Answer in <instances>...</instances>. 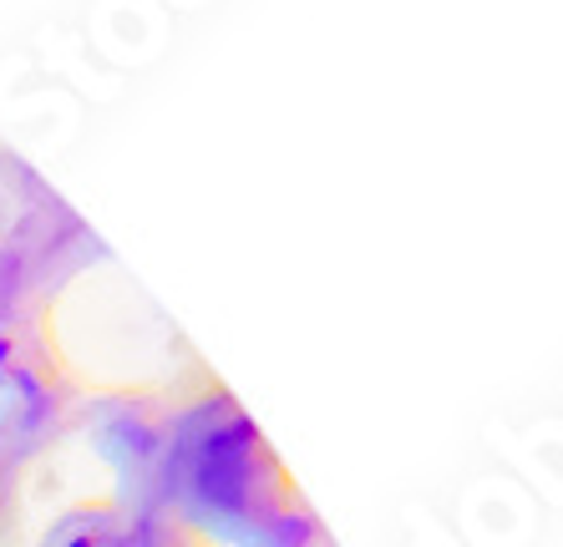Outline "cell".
I'll use <instances>...</instances> for the list:
<instances>
[{
	"label": "cell",
	"mask_w": 563,
	"mask_h": 547,
	"mask_svg": "<svg viewBox=\"0 0 563 547\" xmlns=\"http://www.w3.org/2000/svg\"><path fill=\"white\" fill-rule=\"evenodd\" d=\"M289 502L300 496L279 467V456L219 386L188 405H173L157 507L178 512L198 533L244 543L260 522L285 512Z\"/></svg>",
	"instance_id": "1"
},
{
	"label": "cell",
	"mask_w": 563,
	"mask_h": 547,
	"mask_svg": "<svg viewBox=\"0 0 563 547\" xmlns=\"http://www.w3.org/2000/svg\"><path fill=\"white\" fill-rule=\"evenodd\" d=\"M168 431H173V405L157 401V395L118 391L92 405V442L118 467L122 482H128V492H132L128 507H153L157 502Z\"/></svg>",
	"instance_id": "2"
},
{
	"label": "cell",
	"mask_w": 563,
	"mask_h": 547,
	"mask_svg": "<svg viewBox=\"0 0 563 547\" xmlns=\"http://www.w3.org/2000/svg\"><path fill=\"white\" fill-rule=\"evenodd\" d=\"M122 543H128V507L112 502V496L71 502L41 537V547H122Z\"/></svg>",
	"instance_id": "3"
},
{
	"label": "cell",
	"mask_w": 563,
	"mask_h": 547,
	"mask_svg": "<svg viewBox=\"0 0 563 547\" xmlns=\"http://www.w3.org/2000/svg\"><path fill=\"white\" fill-rule=\"evenodd\" d=\"M239 547H335V537L325 533V522L314 517L310 507L289 502L285 512H275L269 522H260Z\"/></svg>",
	"instance_id": "4"
},
{
	"label": "cell",
	"mask_w": 563,
	"mask_h": 547,
	"mask_svg": "<svg viewBox=\"0 0 563 547\" xmlns=\"http://www.w3.org/2000/svg\"><path fill=\"white\" fill-rule=\"evenodd\" d=\"M122 547H209L194 522L168 507H128V543Z\"/></svg>",
	"instance_id": "5"
},
{
	"label": "cell",
	"mask_w": 563,
	"mask_h": 547,
	"mask_svg": "<svg viewBox=\"0 0 563 547\" xmlns=\"http://www.w3.org/2000/svg\"><path fill=\"white\" fill-rule=\"evenodd\" d=\"M36 350H46V339H36L26 325H0V386H5Z\"/></svg>",
	"instance_id": "6"
},
{
	"label": "cell",
	"mask_w": 563,
	"mask_h": 547,
	"mask_svg": "<svg viewBox=\"0 0 563 547\" xmlns=\"http://www.w3.org/2000/svg\"><path fill=\"white\" fill-rule=\"evenodd\" d=\"M15 502H21V492H15V456L0 446V533L11 527Z\"/></svg>",
	"instance_id": "7"
}]
</instances>
